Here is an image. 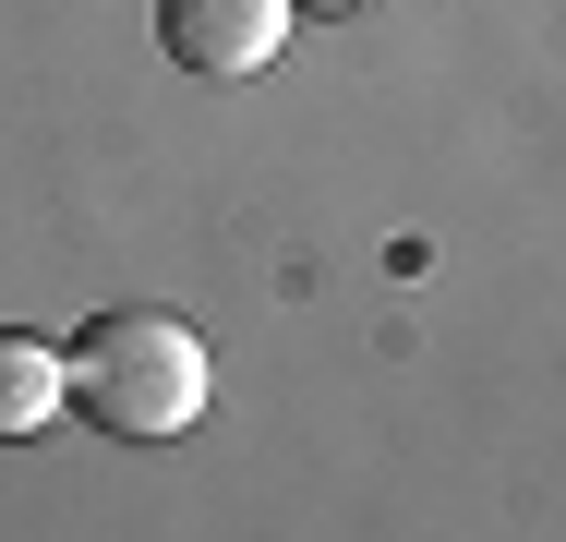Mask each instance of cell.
Returning a JSON list of instances; mask_svg holds the SVG:
<instances>
[{
	"label": "cell",
	"mask_w": 566,
	"mask_h": 542,
	"mask_svg": "<svg viewBox=\"0 0 566 542\" xmlns=\"http://www.w3.org/2000/svg\"><path fill=\"white\" fill-rule=\"evenodd\" d=\"M61 362H73L85 423L120 434V446H169L181 423H206V337L181 314H157V302L85 314V337H73Z\"/></svg>",
	"instance_id": "1"
},
{
	"label": "cell",
	"mask_w": 566,
	"mask_h": 542,
	"mask_svg": "<svg viewBox=\"0 0 566 542\" xmlns=\"http://www.w3.org/2000/svg\"><path fill=\"white\" fill-rule=\"evenodd\" d=\"M61 398H73V362H61L49 337H12V325H0V446L49 434V423H61Z\"/></svg>",
	"instance_id": "3"
},
{
	"label": "cell",
	"mask_w": 566,
	"mask_h": 542,
	"mask_svg": "<svg viewBox=\"0 0 566 542\" xmlns=\"http://www.w3.org/2000/svg\"><path fill=\"white\" fill-rule=\"evenodd\" d=\"M290 37V0H157V49L181 73H265Z\"/></svg>",
	"instance_id": "2"
},
{
	"label": "cell",
	"mask_w": 566,
	"mask_h": 542,
	"mask_svg": "<svg viewBox=\"0 0 566 542\" xmlns=\"http://www.w3.org/2000/svg\"><path fill=\"white\" fill-rule=\"evenodd\" d=\"M314 12H338V0H314Z\"/></svg>",
	"instance_id": "4"
}]
</instances>
